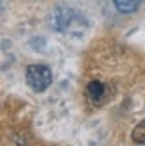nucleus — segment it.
<instances>
[{
    "label": "nucleus",
    "mask_w": 145,
    "mask_h": 146,
    "mask_svg": "<svg viewBox=\"0 0 145 146\" xmlns=\"http://www.w3.org/2000/svg\"><path fill=\"white\" fill-rule=\"evenodd\" d=\"M25 78L32 91L41 93L52 84V71L45 64H31L25 71Z\"/></svg>",
    "instance_id": "nucleus-1"
},
{
    "label": "nucleus",
    "mask_w": 145,
    "mask_h": 146,
    "mask_svg": "<svg viewBox=\"0 0 145 146\" xmlns=\"http://www.w3.org/2000/svg\"><path fill=\"white\" fill-rule=\"evenodd\" d=\"M77 23H81V18L72 9H57L54 14V27L59 31L70 32L72 27H77Z\"/></svg>",
    "instance_id": "nucleus-2"
},
{
    "label": "nucleus",
    "mask_w": 145,
    "mask_h": 146,
    "mask_svg": "<svg viewBox=\"0 0 145 146\" xmlns=\"http://www.w3.org/2000/svg\"><path fill=\"white\" fill-rule=\"evenodd\" d=\"M86 94H88V98H90L91 104L100 105V104L106 100L107 89H106V86H104L102 82H99V80H93V82H90L88 87H86Z\"/></svg>",
    "instance_id": "nucleus-3"
},
{
    "label": "nucleus",
    "mask_w": 145,
    "mask_h": 146,
    "mask_svg": "<svg viewBox=\"0 0 145 146\" xmlns=\"http://www.w3.org/2000/svg\"><path fill=\"white\" fill-rule=\"evenodd\" d=\"M113 2L120 13H134V11H138V7L145 0H113Z\"/></svg>",
    "instance_id": "nucleus-4"
},
{
    "label": "nucleus",
    "mask_w": 145,
    "mask_h": 146,
    "mask_svg": "<svg viewBox=\"0 0 145 146\" xmlns=\"http://www.w3.org/2000/svg\"><path fill=\"white\" fill-rule=\"evenodd\" d=\"M131 137H133V141H134V143H138V144H145V119H143V121H140L138 125L133 128Z\"/></svg>",
    "instance_id": "nucleus-5"
}]
</instances>
